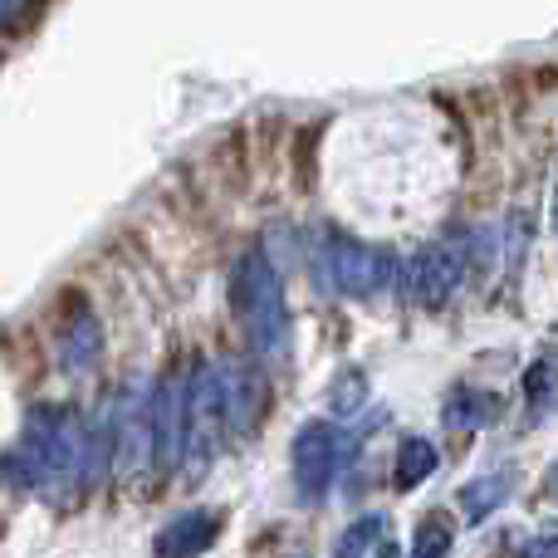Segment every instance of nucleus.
<instances>
[{
	"label": "nucleus",
	"mask_w": 558,
	"mask_h": 558,
	"mask_svg": "<svg viewBox=\"0 0 558 558\" xmlns=\"http://www.w3.org/2000/svg\"><path fill=\"white\" fill-rule=\"evenodd\" d=\"M104 461H113L108 432L88 426L74 407H35L29 412L15 471L49 505H74L104 475Z\"/></svg>",
	"instance_id": "f257e3e1"
},
{
	"label": "nucleus",
	"mask_w": 558,
	"mask_h": 558,
	"mask_svg": "<svg viewBox=\"0 0 558 558\" xmlns=\"http://www.w3.org/2000/svg\"><path fill=\"white\" fill-rule=\"evenodd\" d=\"M231 304L241 318L245 338L260 357H284L289 353V299L284 279L270 265L265 251H245L231 270Z\"/></svg>",
	"instance_id": "f03ea898"
},
{
	"label": "nucleus",
	"mask_w": 558,
	"mask_h": 558,
	"mask_svg": "<svg viewBox=\"0 0 558 558\" xmlns=\"http://www.w3.org/2000/svg\"><path fill=\"white\" fill-rule=\"evenodd\" d=\"M308 255L324 270L328 289L343 299H373L387 284V255L377 245L357 241V235L338 231V226H318L308 235Z\"/></svg>",
	"instance_id": "7ed1b4c3"
},
{
	"label": "nucleus",
	"mask_w": 558,
	"mask_h": 558,
	"mask_svg": "<svg viewBox=\"0 0 558 558\" xmlns=\"http://www.w3.org/2000/svg\"><path fill=\"white\" fill-rule=\"evenodd\" d=\"M226 377L216 357H196L192 363V387H186V465L196 475L206 471L211 451L226 436Z\"/></svg>",
	"instance_id": "20e7f679"
},
{
	"label": "nucleus",
	"mask_w": 558,
	"mask_h": 558,
	"mask_svg": "<svg viewBox=\"0 0 558 558\" xmlns=\"http://www.w3.org/2000/svg\"><path fill=\"white\" fill-rule=\"evenodd\" d=\"M186 387H192V367L172 363L157 377L147 412H153V441H157V465L177 471L186 461Z\"/></svg>",
	"instance_id": "39448f33"
},
{
	"label": "nucleus",
	"mask_w": 558,
	"mask_h": 558,
	"mask_svg": "<svg viewBox=\"0 0 558 558\" xmlns=\"http://www.w3.org/2000/svg\"><path fill=\"white\" fill-rule=\"evenodd\" d=\"M465 270H471V251L461 241H436L426 251L412 255L407 265V279H412V299L422 308H446L456 299V289L465 284Z\"/></svg>",
	"instance_id": "423d86ee"
},
{
	"label": "nucleus",
	"mask_w": 558,
	"mask_h": 558,
	"mask_svg": "<svg viewBox=\"0 0 558 558\" xmlns=\"http://www.w3.org/2000/svg\"><path fill=\"white\" fill-rule=\"evenodd\" d=\"M289 461H294V490L304 500H324L343 471V436L324 422H308L289 446Z\"/></svg>",
	"instance_id": "0eeeda50"
},
{
	"label": "nucleus",
	"mask_w": 558,
	"mask_h": 558,
	"mask_svg": "<svg viewBox=\"0 0 558 558\" xmlns=\"http://www.w3.org/2000/svg\"><path fill=\"white\" fill-rule=\"evenodd\" d=\"M108 446H113V471L118 475H137L147 461L157 465V441H153V412H147L143 392L128 387L118 397L113 426H108Z\"/></svg>",
	"instance_id": "6e6552de"
},
{
	"label": "nucleus",
	"mask_w": 558,
	"mask_h": 558,
	"mask_svg": "<svg viewBox=\"0 0 558 558\" xmlns=\"http://www.w3.org/2000/svg\"><path fill=\"white\" fill-rule=\"evenodd\" d=\"M226 530V514L221 510H182L157 530L153 554L157 558H202L216 544V534Z\"/></svg>",
	"instance_id": "1a4fd4ad"
},
{
	"label": "nucleus",
	"mask_w": 558,
	"mask_h": 558,
	"mask_svg": "<svg viewBox=\"0 0 558 558\" xmlns=\"http://www.w3.org/2000/svg\"><path fill=\"white\" fill-rule=\"evenodd\" d=\"M59 357L69 373H88L104 357V324L78 294H69V308L59 314Z\"/></svg>",
	"instance_id": "9d476101"
},
{
	"label": "nucleus",
	"mask_w": 558,
	"mask_h": 558,
	"mask_svg": "<svg viewBox=\"0 0 558 558\" xmlns=\"http://www.w3.org/2000/svg\"><path fill=\"white\" fill-rule=\"evenodd\" d=\"M221 377H226V422L235 432H251L265 416V377L251 363H241V357H226Z\"/></svg>",
	"instance_id": "9b49d317"
},
{
	"label": "nucleus",
	"mask_w": 558,
	"mask_h": 558,
	"mask_svg": "<svg viewBox=\"0 0 558 558\" xmlns=\"http://www.w3.org/2000/svg\"><path fill=\"white\" fill-rule=\"evenodd\" d=\"M436 465H441L436 446L426 441V436H407V441L397 446V461H392V490H397V495H412L416 485L432 481Z\"/></svg>",
	"instance_id": "f8f14e48"
},
{
	"label": "nucleus",
	"mask_w": 558,
	"mask_h": 558,
	"mask_svg": "<svg viewBox=\"0 0 558 558\" xmlns=\"http://www.w3.org/2000/svg\"><path fill=\"white\" fill-rule=\"evenodd\" d=\"M441 416H446V426H451V432H481V426H490L495 416H500V397H495V392H475V387H456V392L446 397Z\"/></svg>",
	"instance_id": "ddd939ff"
},
{
	"label": "nucleus",
	"mask_w": 558,
	"mask_h": 558,
	"mask_svg": "<svg viewBox=\"0 0 558 558\" xmlns=\"http://www.w3.org/2000/svg\"><path fill=\"white\" fill-rule=\"evenodd\" d=\"M510 490H514V475H510V471H500V475H481V481L461 485L456 505H461L465 524H485L505 500H510Z\"/></svg>",
	"instance_id": "4468645a"
},
{
	"label": "nucleus",
	"mask_w": 558,
	"mask_h": 558,
	"mask_svg": "<svg viewBox=\"0 0 558 558\" xmlns=\"http://www.w3.org/2000/svg\"><path fill=\"white\" fill-rule=\"evenodd\" d=\"M383 534H387V520L383 514H357L333 544V558H377L383 549Z\"/></svg>",
	"instance_id": "2eb2a0df"
},
{
	"label": "nucleus",
	"mask_w": 558,
	"mask_h": 558,
	"mask_svg": "<svg viewBox=\"0 0 558 558\" xmlns=\"http://www.w3.org/2000/svg\"><path fill=\"white\" fill-rule=\"evenodd\" d=\"M363 402H367V373L357 363L338 367L333 383H328V412H333V416H353V412H363Z\"/></svg>",
	"instance_id": "dca6fc26"
},
{
	"label": "nucleus",
	"mask_w": 558,
	"mask_h": 558,
	"mask_svg": "<svg viewBox=\"0 0 558 558\" xmlns=\"http://www.w3.org/2000/svg\"><path fill=\"white\" fill-rule=\"evenodd\" d=\"M451 544H456L451 520H446V514H426V520L416 524V534H412V558H446L451 554Z\"/></svg>",
	"instance_id": "f3484780"
},
{
	"label": "nucleus",
	"mask_w": 558,
	"mask_h": 558,
	"mask_svg": "<svg viewBox=\"0 0 558 558\" xmlns=\"http://www.w3.org/2000/svg\"><path fill=\"white\" fill-rule=\"evenodd\" d=\"M524 397H530L534 416H544L558 402V363L554 357H544V363H534L530 373H524Z\"/></svg>",
	"instance_id": "a211bd4d"
},
{
	"label": "nucleus",
	"mask_w": 558,
	"mask_h": 558,
	"mask_svg": "<svg viewBox=\"0 0 558 558\" xmlns=\"http://www.w3.org/2000/svg\"><path fill=\"white\" fill-rule=\"evenodd\" d=\"M530 558H558V524H554V530H544L539 539L530 544Z\"/></svg>",
	"instance_id": "6ab92c4d"
},
{
	"label": "nucleus",
	"mask_w": 558,
	"mask_h": 558,
	"mask_svg": "<svg viewBox=\"0 0 558 558\" xmlns=\"http://www.w3.org/2000/svg\"><path fill=\"white\" fill-rule=\"evenodd\" d=\"M25 10H15V5H0V25H10V20H20Z\"/></svg>",
	"instance_id": "aec40b11"
},
{
	"label": "nucleus",
	"mask_w": 558,
	"mask_h": 558,
	"mask_svg": "<svg viewBox=\"0 0 558 558\" xmlns=\"http://www.w3.org/2000/svg\"><path fill=\"white\" fill-rule=\"evenodd\" d=\"M554 231H558V196H554Z\"/></svg>",
	"instance_id": "412c9836"
}]
</instances>
